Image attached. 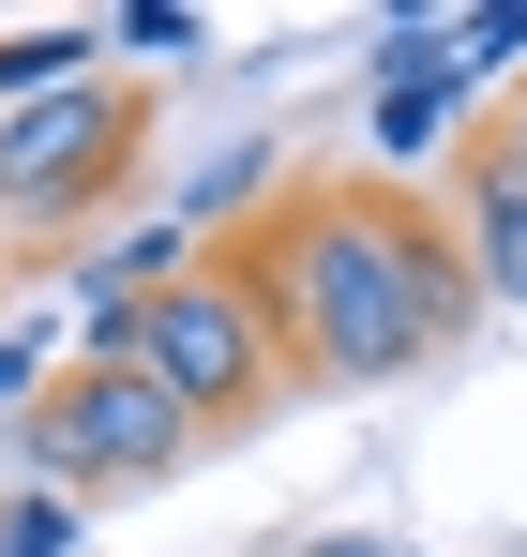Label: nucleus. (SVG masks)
<instances>
[{
    "label": "nucleus",
    "instance_id": "5",
    "mask_svg": "<svg viewBox=\"0 0 527 557\" xmlns=\"http://www.w3.org/2000/svg\"><path fill=\"white\" fill-rule=\"evenodd\" d=\"M452 242H467V272H482V301H527V151L513 136H467V166H452Z\"/></svg>",
    "mask_w": 527,
    "mask_h": 557
},
{
    "label": "nucleus",
    "instance_id": "7",
    "mask_svg": "<svg viewBox=\"0 0 527 557\" xmlns=\"http://www.w3.org/2000/svg\"><path fill=\"white\" fill-rule=\"evenodd\" d=\"M452 121H467V91H452V76H392V91L361 106V151H377V182H422V166L452 151Z\"/></svg>",
    "mask_w": 527,
    "mask_h": 557
},
{
    "label": "nucleus",
    "instance_id": "6",
    "mask_svg": "<svg viewBox=\"0 0 527 557\" xmlns=\"http://www.w3.org/2000/svg\"><path fill=\"white\" fill-rule=\"evenodd\" d=\"M211 257L181 211H136V226H106V242H76V272H61V301H151V286H181Z\"/></svg>",
    "mask_w": 527,
    "mask_h": 557
},
{
    "label": "nucleus",
    "instance_id": "12",
    "mask_svg": "<svg viewBox=\"0 0 527 557\" xmlns=\"http://www.w3.org/2000/svg\"><path fill=\"white\" fill-rule=\"evenodd\" d=\"M46 376H61V347H46V317H0V422H15V407H30Z\"/></svg>",
    "mask_w": 527,
    "mask_h": 557
},
{
    "label": "nucleus",
    "instance_id": "13",
    "mask_svg": "<svg viewBox=\"0 0 527 557\" xmlns=\"http://www.w3.org/2000/svg\"><path fill=\"white\" fill-rule=\"evenodd\" d=\"M302 557H438V543H392V528H317Z\"/></svg>",
    "mask_w": 527,
    "mask_h": 557
},
{
    "label": "nucleus",
    "instance_id": "8",
    "mask_svg": "<svg viewBox=\"0 0 527 557\" xmlns=\"http://www.w3.org/2000/svg\"><path fill=\"white\" fill-rule=\"evenodd\" d=\"M106 76V15H46V30H0V121L46 91H90Z\"/></svg>",
    "mask_w": 527,
    "mask_h": 557
},
{
    "label": "nucleus",
    "instance_id": "2",
    "mask_svg": "<svg viewBox=\"0 0 527 557\" xmlns=\"http://www.w3.org/2000/svg\"><path fill=\"white\" fill-rule=\"evenodd\" d=\"M0 437H15V482H46V497H76V512L151 497V482H181V467L211 453V437L181 422V392L136 376V362H61Z\"/></svg>",
    "mask_w": 527,
    "mask_h": 557
},
{
    "label": "nucleus",
    "instance_id": "9",
    "mask_svg": "<svg viewBox=\"0 0 527 557\" xmlns=\"http://www.w3.org/2000/svg\"><path fill=\"white\" fill-rule=\"evenodd\" d=\"M271 166H286L271 136H226V151H211V166H196V182H181L167 211L196 226V242H242V226H257V196H271Z\"/></svg>",
    "mask_w": 527,
    "mask_h": 557
},
{
    "label": "nucleus",
    "instance_id": "4",
    "mask_svg": "<svg viewBox=\"0 0 527 557\" xmlns=\"http://www.w3.org/2000/svg\"><path fill=\"white\" fill-rule=\"evenodd\" d=\"M136 376H167L196 437H242L271 392H286V332H271V301L226 272V257H196L181 286L136 301Z\"/></svg>",
    "mask_w": 527,
    "mask_h": 557
},
{
    "label": "nucleus",
    "instance_id": "1",
    "mask_svg": "<svg viewBox=\"0 0 527 557\" xmlns=\"http://www.w3.org/2000/svg\"><path fill=\"white\" fill-rule=\"evenodd\" d=\"M211 257L271 301L302 392H392V376L452 362L482 332V272H467L452 211L407 182H302L286 211H257Z\"/></svg>",
    "mask_w": 527,
    "mask_h": 557
},
{
    "label": "nucleus",
    "instance_id": "10",
    "mask_svg": "<svg viewBox=\"0 0 527 557\" xmlns=\"http://www.w3.org/2000/svg\"><path fill=\"white\" fill-rule=\"evenodd\" d=\"M76 543H90L76 497H46V482H15V497H0V557H76Z\"/></svg>",
    "mask_w": 527,
    "mask_h": 557
},
{
    "label": "nucleus",
    "instance_id": "11",
    "mask_svg": "<svg viewBox=\"0 0 527 557\" xmlns=\"http://www.w3.org/2000/svg\"><path fill=\"white\" fill-rule=\"evenodd\" d=\"M106 46H136V61H196L211 15H196V0H136V15H106Z\"/></svg>",
    "mask_w": 527,
    "mask_h": 557
},
{
    "label": "nucleus",
    "instance_id": "3",
    "mask_svg": "<svg viewBox=\"0 0 527 557\" xmlns=\"http://www.w3.org/2000/svg\"><path fill=\"white\" fill-rule=\"evenodd\" d=\"M136 151H151V91L136 76H90V91H46L0 121V226L15 242H90L121 182H136Z\"/></svg>",
    "mask_w": 527,
    "mask_h": 557
}]
</instances>
